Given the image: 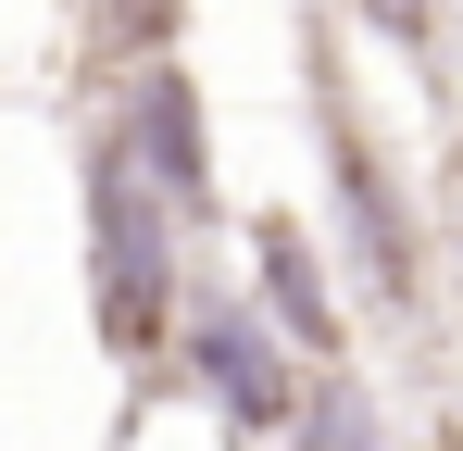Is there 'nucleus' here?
I'll return each instance as SVG.
<instances>
[{"instance_id":"1","label":"nucleus","mask_w":463,"mask_h":451,"mask_svg":"<svg viewBox=\"0 0 463 451\" xmlns=\"http://www.w3.org/2000/svg\"><path fill=\"white\" fill-rule=\"evenodd\" d=\"M88 313L113 364H151L163 326L188 313V214L163 201L126 150H88Z\"/></svg>"},{"instance_id":"2","label":"nucleus","mask_w":463,"mask_h":451,"mask_svg":"<svg viewBox=\"0 0 463 451\" xmlns=\"http://www.w3.org/2000/svg\"><path fill=\"white\" fill-rule=\"evenodd\" d=\"M175 326H188V364H201V389H213V414H226L238 439H276V427L301 414V389H313V376H301V351L263 326V301L201 289Z\"/></svg>"},{"instance_id":"3","label":"nucleus","mask_w":463,"mask_h":451,"mask_svg":"<svg viewBox=\"0 0 463 451\" xmlns=\"http://www.w3.org/2000/svg\"><path fill=\"white\" fill-rule=\"evenodd\" d=\"M326 163H338V214H351L364 289L413 326V313H426V238H413V201L388 188V163H376V139H364V113H351V88H326Z\"/></svg>"},{"instance_id":"4","label":"nucleus","mask_w":463,"mask_h":451,"mask_svg":"<svg viewBox=\"0 0 463 451\" xmlns=\"http://www.w3.org/2000/svg\"><path fill=\"white\" fill-rule=\"evenodd\" d=\"M250 251H263V326L276 339H301L313 364H338V301H326V264H313V238L288 214L250 226Z\"/></svg>"},{"instance_id":"5","label":"nucleus","mask_w":463,"mask_h":451,"mask_svg":"<svg viewBox=\"0 0 463 451\" xmlns=\"http://www.w3.org/2000/svg\"><path fill=\"white\" fill-rule=\"evenodd\" d=\"M288 451H376L364 389H351V376H313V389H301V414H288Z\"/></svg>"},{"instance_id":"6","label":"nucleus","mask_w":463,"mask_h":451,"mask_svg":"<svg viewBox=\"0 0 463 451\" xmlns=\"http://www.w3.org/2000/svg\"><path fill=\"white\" fill-rule=\"evenodd\" d=\"M351 13L376 25L388 51H426V38H439V0H351Z\"/></svg>"}]
</instances>
